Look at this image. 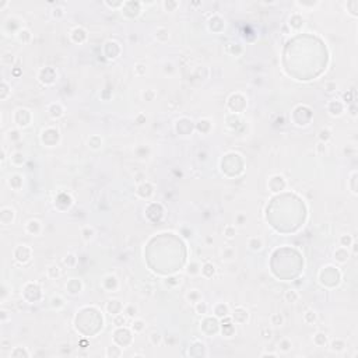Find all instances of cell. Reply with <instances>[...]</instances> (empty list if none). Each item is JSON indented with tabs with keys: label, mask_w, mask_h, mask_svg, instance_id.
Masks as SVG:
<instances>
[{
	"label": "cell",
	"mask_w": 358,
	"mask_h": 358,
	"mask_svg": "<svg viewBox=\"0 0 358 358\" xmlns=\"http://www.w3.org/2000/svg\"><path fill=\"white\" fill-rule=\"evenodd\" d=\"M285 299H287V301H291V302H295V301L298 299V294L295 291H291V290H288V291L285 292Z\"/></svg>",
	"instance_id": "1"
},
{
	"label": "cell",
	"mask_w": 358,
	"mask_h": 358,
	"mask_svg": "<svg viewBox=\"0 0 358 358\" xmlns=\"http://www.w3.org/2000/svg\"><path fill=\"white\" fill-rule=\"evenodd\" d=\"M271 323L274 326H281L283 325V316L280 313H276V315L271 316Z\"/></svg>",
	"instance_id": "2"
},
{
	"label": "cell",
	"mask_w": 358,
	"mask_h": 358,
	"mask_svg": "<svg viewBox=\"0 0 358 358\" xmlns=\"http://www.w3.org/2000/svg\"><path fill=\"white\" fill-rule=\"evenodd\" d=\"M115 323H116V325H118V326H122L120 323H124V318H122V316H119V318H116V319H115Z\"/></svg>",
	"instance_id": "3"
}]
</instances>
